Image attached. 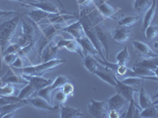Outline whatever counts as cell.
<instances>
[{"instance_id": "5bb4252c", "label": "cell", "mask_w": 158, "mask_h": 118, "mask_svg": "<svg viewBox=\"0 0 158 118\" xmlns=\"http://www.w3.org/2000/svg\"><path fill=\"white\" fill-rule=\"evenodd\" d=\"M26 102L30 106H33L36 109H40V110L44 111H52V110H57L59 108V105L57 106H52V104L49 103L47 100H45L44 98L40 96H33L27 99Z\"/></svg>"}, {"instance_id": "f546056e", "label": "cell", "mask_w": 158, "mask_h": 118, "mask_svg": "<svg viewBox=\"0 0 158 118\" xmlns=\"http://www.w3.org/2000/svg\"><path fill=\"white\" fill-rule=\"evenodd\" d=\"M158 116L157 109V101L154 102L153 105L148 107L142 109L139 113V117L144 118H156Z\"/></svg>"}, {"instance_id": "4fadbf2b", "label": "cell", "mask_w": 158, "mask_h": 118, "mask_svg": "<svg viewBox=\"0 0 158 118\" xmlns=\"http://www.w3.org/2000/svg\"><path fill=\"white\" fill-rule=\"evenodd\" d=\"M61 49L58 48L57 46H56V39H54L53 41L50 42L43 49L41 53L39 54L40 63L46 62V61H48L50 60H52V59L57 58L58 54H59V51Z\"/></svg>"}, {"instance_id": "f6af8a7d", "label": "cell", "mask_w": 158, "mask_h": 118, "mask_svg": "<svg viewBox=\"0 0 158 118\" xmlns=\"http://www.w3.org/2000/svg\"><path fill=\"white\" fill-rule=\"evenodd\" d=\"M0 118H1V114H0Z\"/></svg>"}, {"instance_id": "5b68a950", "label": "cell", "mask_w": 158, "mask_h": 118, "mask_svg": "<svg viewBox=\"0 0 158 118\" xmlns=\"http://www.w3.org/2000/svg\"><path fill=\"white\" fill-rule=\"evenodd\" d=\"M69 81H70V79L67 78V77L62 75L58 76L54 81H52L50 85L43 88V89L40 90L39 91H37V93L36 95L37 96L42 97L43 98H44L45 100H47L49 103L52 104V96L53 91H56V89L60 88L63 84H66L67 82H69Z\"/></svg>"}, {"instance_id": "30bf717a", "label": "cell", "mask_w": 158, "mask_h": 118, "mask_svg": "<svg viewBox=\"0 0 158 118\" xmlns=\"http://www.w3.org/2000/svg\"><path fill=\"white\" fill-rule=\"evenodd\" d=\"M107 101L109 109H115L121 114V117H123V115L127 110V106L129 105V102L124 98L120 94L117 92L115 95L109 98Z\"/></svg>"}, {"instance_id": "f1b7e54d", "label": "cell", "mask_w": 158, "mask_h": 118, "mask_svg": "<svg viewBox=\"0 0 158 118\" xmlns=\"http://www.w3.org/2000/svg\"><path fill=\"white\" fill-rule=\"evenodd\" d=\"M141 110H142V109L140 108V106H138V104L137 103L135 99L130 101L127 111L126 110L123 115V117H139V113H140Z\"/></svg>"}, {"instance_id": "4316f807", "label": "cell", "mask_w": 158, "mask_h": 118, "mask_svg": "<svg viewBox=\"0 0 158 118\" xmlns=\"http://www.w3.org/2000/svg\"><path fill=\"white\" fill-rule=\"evenodd\" d=\"M156 12V1L153 0V3L149 10L145 14L143 19V29H146L149 25L152 24L153 19L155 18Z\"/></svg>"}, {"instance_id": "d4e9b609", "label": "cell", "mask_w": 158, "mask_h": 118, "mask_svg": "<svg viewBox=\"0 0 158 118\" xmlns=\"http://www.w3.org/2000/svg\"><path fill=\"white\" fill-rule=\"evenodd\" d=\"M138 93H139V96H138V106H140L141 109H145V108L148 107V106L153 105L155 102H153L152 98L150 97V95L146 92V91L144 89V88L141 87L139 88V91H138Z\"/></svg>"}, {"instance_id": "8992f818", "label": "cell", "mask_w": 158, "mask_h": 118, "mask_svg": "<svg viewBox=\"0 0 158 118\" xmlns=\"http://www.w3.org/2000/svg\"><path fill=\"white\" fill-rule=\"evenodd\" d=\"M58 37L56 39V46H57L58 48H64L66 50H69V51L72 52V53H76L81 58H83L85 57V53L81 44L77 42V40H76L74 38H71V39H64L63 36H60V38H59V39L57 40Z\"/></svg>"}, {"instance_id": "9c48e42d", "label": "cell", "mask_w": 158, "mask_h": 118, "mask_svg": "<svg viewBox=\"0 0 158 118\" xmlns=\"http://www.w3.org/2000/svg\"><path fill=\"white\" fill-rule=\"evenodd\" d=\"M95 8L98 14L104 18V20L116 19V14L120 11L122 8L114 7L108 2V0H101L99 4L95 6Z\"/></svg>"}, {"instance_id": "7c38bea8", "label": "cell", "mask_w": 158, "mask_h": 118, "mask_svg": "<svg viewBox=\"0 0 158 118\" xmlns=\"http://www.w3.org/2000/svg\"><path fill=\"white\" fill-rule=\"evenodd\" d=\"M135 51L142 59H151L157 57V53L155 52L149 45L141 41L135 40L132 43Z\"/></svg>"}, {"instance_id": "44dd1931", "label": "cell", "mask_w": 158, "mask_h": 118, "mask_svg": "<svg viewBox=\"0 0 158 118\" xmlns=\"http://www.w3.org/2000/svg\"><path fill=\"white\" fill-rule=\"evenodd\" d=\"M59 116L61 118H77L84 116L80 109L59 105Z\"/></svg>"}, {"instance_id": "484cf974", "label": "cell", "mask_w": 158, "mask_h": 118, "mask_svg": "<svg viewBox=\"0 0 158 118\" xmlns=\"http://www.w3.org/2000/svg\"><path fill=\"white\" fill-rule=\"evenodd\" d=\"M76 2L78 7L79 18L83 15L87 14L89 12L92 10L91 8L93 6H95L96 5L95 0H76Z\"/></svg>"}, {"instance_id": "b9f144b4", "label": "cell", "mask_w": 158, "mask_h": 118, "mask_svg": "<svg viewBox=\"0 0 158 118\" xmlns=\"http://www.w3.org/2000/svg\"><path fill=\"white\" fill-rule=\"evenodd\" d=\"M18 15L16 11H6L0 10V19H4L6 18H12Z\"/></svg>"}, {"instance_id": "8d00e7d4", "label": "cell", "mask_w": 158, "mask_h": 118, "mask_svg": "<svg viewBox=\"0 0 158 118\" xmlns=\"http://www.w3.org/2000/svg\"><path fill=\"white\" fill-rule=\"evenodd\" d=\"M119 81V80H118ZM146 81L145 79L142 78V77H127L123 80H121V82L125 84H127L130 86L137 87V88H140L142 83Z\"/></svg>"}, {"instance_id": "74e56055", "label": "cell", "mask_w": 158, "mask_h": 118, "mask_svg": "<svg viewBox=\"0 0 158 118\" xmlns=\"http://www.w3.org/2000/svg\"><path fill=\"white\" fill-rule=\"evenodd\" d=\"M59 89L61 90L63 93L67 95V96L71 97V96H73V95H74V84H72L70 81H69V82H67L66 84H63V86L59 88Z\"/></svg>"}, {"instance_id": "603a6c76", "label": "cell", "mask_w": 158, "mask_h": 118, "mask_svg": "<svg viewBox=\"0 0 158 118\" xmlns=\"http://www.w3.org/2000/svg\"><path fill=\"white\" fill-rule=\"evenodd\" d=\"M77 42L81 44L85 53H89V54L94 55V57H97V55H99V53L97 49H96L95 46L94 45V43H92L89 38L86 35L84 37L81 38V39L77 40Z\"/></svg>"}, {"instance_id": "1f68e13d", "label": "cell", "mask_w": 158, "mask_h": 118, "mask_svg": "<svg viewBox=\"0 0 158 118\" xmlns=\"http://www.w3.org/2000/svg\"><path fill=\"white\" fill-rule=\"evenodd\" d=\"M134 65L135 66L144 67V68L149 69L153 70V71L156 73L158 68L157 57H154V58L151 59H142L139 61L135 63Z\"/></svg>"}, {"instance_id": "cb8c5ba5", "label": "cell", "mask_w": 158, "mask_h": 118, "mask_svg": "<svg viewBox=\"0 0 158 118\" xmlns=\"http://www.w3.org/2000/svg\"><path fill=\"white\" fill-rule=\"evenodd\" d=\"M82 59L83 65L91 73H93L101 65L99 64L98 61L97 60L96 57H94L92 54H89V53H85V57Z\"/></svg>"}, {"instance_id": "7402d4cb", "label": "cell", "mask_w": 158, "mask_h": 118, "mask_svg": "<svg viewBox=\"0 0 158 118\" xmlns=\"http://www.w3.org/2000/svg\"><path fill=\"white\" fill-rule=\"evenodd\" d=\"M27 104L25 100H20L17 102H10V103L6 104L3 106H0V114H1V118L3 117L6 114L10 113H15V111L18 110L20 108L23 107Z\"/></svg>"}, {"instance_id": "ee69618b", "label": "cell", "mask_w": 158, "mask_h": 118, "mask_svg": "<svg viewBox=\"0 0 158 118\" xmlns=\"http://www.w3.org/2000/svg\"><path fill=\"white\" fill-rule=\"evenodd\" d=\"M56 1H57V2H59V5L61 6V7H62V8H64V7H63V2H62L61 1H60V0H56Z\"/></svg>"}, {"instance_id": "3957f363", "label": "cell", "mask_w": 158, "mask_h": 118, "mask_svg": "<svg viewBox=\"0 0 158 118\" xmlns=\"http://www.w3.org/2000/svg\"><path fill=\"white\" fill-rule=\"evenodd\" d=\"M22 34L15 38V41L18 42L23 47L32 41H36V36L40 34L39 25L32 22L28 16L22 18Z\"/></svg>"}, {"instance_id": "ab89813d", "label": "cell", "mask_w": 158, "mask_h": 118, "mask_svg": "<svg viewBox=\"0 0 158 118\" xmlns=\"http://www.w3.org/2000/svg\"><path fill=\"white\" fill-rule=\"evenodd\" d=\"M58 90H59V91L56 92V95H55V98H56V100L57 101L58 105H64V104L67 102L68 96H67V95H65L59 88Z\"/></svg>"}, {"instance_id": "e0dca14e", "label": "cell", "mask_w": 158, "mask_h": 118, "mask_svg": "<svg viewBox=\"0 0 158 118\" xmlns=\"http://www.w3.org/2000/svg\"><path fill=\"white\" fill-rule=\"evenodd\" d=\"M93 74L96 75L97 77L101 79V81L107 83L114 88L116 85V77H115V73L106 67H102L101 65L98 67L97 69H96L93 73Z\"/></svg>"}, {"instance_id": "8fae6325", "label": "cell", "mask_w": 158, "mask_h": 118, "mask_svg": "<svg viewBox=\"0 0 158 118\" xmlns=\"http://www.w3.org/2000/svg\"><path fill=\"white\" fill-rule=\"evenodd\" d=\"M111 39L118 44L126 43L134 36L131 29L123 26H117L115 29L110 31Z\"/></svg>"}, {"instance_id": "d6986e66", "label": "cell", "mask_w": 158, "mask_h": 118, "mask_svg": "<svg viewBox=\"0 0 158 118\" xmlns=\"http://www.w3.org/2000/svg\"><path fill=\"white\" fill-rule=\"evenodd\" d=\"M24 78H25L28 81V82L32 85L37 91L46 88L48 85H50L52 83V80L46 79L44 77H36V76H26L22 75Z\"/></svg>"}, {"instance_id": "60d3db41", "label": "cell", "mask_w": 158, "mask_h": 118, "mask_svg": "<svg viewBox=\"0 0 158 118\" xmlns=\"http://www.w3.org/2000/svg\"><path fill=\"white\" fill-rule=\"evenodd\" d=\"M13 69H22L23 67L26 66V65H25V61H24V59L22 58L21 56L18 55L17 57V58L15 59V61L12 63V65H10Z\"/></svg>"}, {"instance_id": "f35d334b", "label": "cell", "mask_w": 158, "mask_h": 118, "mask_svg": "<svg viewBox=\"0 0 158 118\" xmlns=\"http://www.w3.org/2000/svg\"><path fill=\"white\" fill-rule=\"evenodd\" d=\"M18 56V53H10V54H4L2 55V61L6 65L10 66L12 63L15 61V59Z\"/></svg>"}, {"instance_id": "d590c367", "label": "cell", "mask_w": 158, "mask_h": 118, "mask_svg": "<svg viewBox=\"0 0 158 118\" xmlns=\"http://www.w3.org/2000/svg\"><path fill=\"white\" fill-rule=\"evenodd\" d=\"M158 34V27L156 25H149L146 29H144V36L149 41H152L156 37Z\"/></svg>"}, {"instance_id": "ba28073f", "label": "cell", "mask_w": 158, "mask_h": 118, "mask_svg": "<svg viewBox=\"0 0 158 118\" xmlns=\"http://www.w3.org/2000/svg\"><path fill=\"white\" fill-rule=\"evenodd\" d=\"M108 108L107 101H97L90 99L88 105V112L90 116L95 118H107L108 116Z\"/></svg>"}, {"instance_id": "d6a6232c", "label": "cell", "mask_w": 158, "mask_h": 118, "mask_svg": "<svg viewBox=\"0 0 158 118\" xmlns=\"http://www.w3.org/2000/svg\"><path fill=\"white\" fill-rule=\"evenodd\" d=\"M0 96L13 97L18 96L17 95L16 84H6L3 87L0 88Z\"/></svg>"}, {"instance_id": "7a4b0ae2", "label": "cell", "mask_w": 158, "mask_h": 118, "mask_svg": "<svg viewBox=\"0 0 158 118\" xmlns=\"http://www.w3.org/2000/svg\"><path fill=\"white\" fill-rule=\"evenodd\" d=\"M67 62V60H64V59L56 58L46 61V62H41L39 64L32 65H28L22 69H13L20 75L43 77L45 73L53 71L56 67Z\"/></svg>"}, {"instance_id": "ac0fdd59", "label": "cell", "mask_w": 158, "mask_h": 118, "mask_svg": "<svg viewBox=\"0 0 158 118\" xmlns=\"http://www.w3.org/2000/svg\"><path fill=\"white\" fill-rule=\"evenodd\" d=\"M62 31L67 32L70 35H71L72 38L75 39L76 40L81 39V38L84 37L86 35L85 32L84 28H83L80 20L69 25H66L65 27L63 28Z\"/></svg>"}, {"instance_id": "6da1fadb", "label": "cell", "mask_w": 158, "mask_h": 118, "mask_svg": "<svg viewBox=\"0 0 158 118\" xmlns=\"http://www.w3.org/2000/svg\"><path fill=\"white\" fill-rule=\"evenodd\" d=\"M19 15L12 17L10 19L3 22H0V50L2 55L4 50L13 42V39L16 38L17 31L19 26Z\"/></svg>"}, {"instance_id": "2e32d148", "label": "cell", "mask_w": 158, "mask_h": 118, "mask_svg": "<svg viewBox=\"0 0 158 118\" xmlns=\"http://www.w3.org/2000/svg\"><path fill=\"white\" fill-rule=\"evenodd\" d=\"M55 14H56L46 12V11L42 10L36 9V8H34V9L32 10L31 11L25 14L26 16L29 17L32 22L38 25H43L46 21L52 18Z\"/></svg>"}, {"instance_id": "4dcf8cb0", "label": "cell", "mask_w": 158, "mask_h": 118, "mask_svg": "<svg viewBox=\"0 0 158 118\" xmlns=\"http://www.w3.org/2000/svg\"><path fill=\"white\" fill-rule=\"evenodd\" d=\"M152 3V0H134V9L141 15L144 14L150 8Z\"/></svg>"}, {"instance_id": "ffe728a7", "label": "cell", "mask_w": 158, "mask_h": 118, "mask_svg": "<svg viewBox=\"0 0 158 118\" xmlns=\"http://www.w3.org/2000/svg\"><path fill=\"white\" fill-rule=\"evenodd\" d=\"M2 81L5 84H19V85H26L28 84V81L24 78L22 75L17 73L16 72L12 69H10L8 72L2 78Z\"/></svg>"}, {"instance_id": "83f0119b", "label": "cell", "mask_w": 158, "mask_h": 118, "mask_svg": "<svg viewBox=\"0 0 158 118\" xmlns=\"http://www.w3.org/2000/svg\"><path fill=\"white\" fill-rule=\"evenodd\" d=\"M36 93H37V91L29 83H28L19 91V93L18 95V98L19 100H27V99H29L31 97L35 96Z\"/></svg>"}, {"instance_id": "9a60e30c", "label": "cell", "mask_w": 158, "mask_h": 118, "mask_svg": "<svg viewBox=\"0 0 158 118\" xmlns=\"http://www.w3.org/2000/svg\"><path fill=\"white\" fill-rule=\"evenodd\" d=\"M115 88L117 92L120 94L124 98H126L128 102L134 100L135 99L134 96H135V93L138 92L139 91V88L130 86L127 84H123L120 81H118V79H116V85L115 86Z\"/></svg>"}, {"instance_id": "836d02e7", "label": "cell", "mask_w": 158, "mask_h": 118, "mask_svg": "<svg viewBox=\"0 0 158 118\" xmlns=\"http://www.w3.org/2000/svg\"><path fill=\"white\" fill-rule=\"evenodd\" d=\"M115 59H116L117 65H127L131 60V54H130L127 47H125L122 50L118 52L115 57Z\"/></svg>"}, {"instance_id": "7bdbcfd3", "label": "cell", "mask_w": 158, "mask_h": 118, "mask_svg": "<svg viewBox=\"0 0 158 118\" xmlns=\"http://www.w3.org/2000/svg\"><path fill=\"white\" fill-rule=\"evenodd\" d=\"M108 117H109V118H119V117H121V114L118 113V111L115 110V109H109V111H108Z\"/></svg>"}, {"instance_id": "277c9868", "label": "cell", "mask_w": 158, "mask_h": 118, "mask_svg": "<svg viewBox=\"0 0 158 118\" xmlns=\"http://www.w3.org/2000/svg\"><path fill=\"white\" fill-rule=\"evenodd\" d=\"M104 22H101L100 23L96 24L94 25V28H95V32L96 34H97V39H98L99 42L101 43V44L102 45L104 52H105L104 57H105L106 61H108L110 50L111 48V41H114V40L111 39L110 30H108L107 28L103 26Z\"/></svg>"}, {"instance_id": "52a82bcc", "label": "cell", "mask_w": 158, "mask_h": 118, "mask_svg": "<svg viewBox=\"0 0 158 118\" xmlns=\"http://www.w3.org/2000/svg\"><path fill=\"white\" fill-rule=\"evenodd\" d=\"M19 2L22 3L24 6L36 8V9L42 10L46 12L52 13V14L62 13L59 10L58 6L48 0H20Z\"/></svg>"}, {"instance_id": "e575fe53", "label": "cell", "mask_w": 158, "mask_h": 118, "mask_svg": "<svg viewBox=\"0 0 158 118\" xmlns=\"http://www.w3.org/2000/svg\"><path fill=\"white\" fill-rule=\"evenodd\" d=\"M141 16H128L120 18L117 22L118 26H123V27L131 28L135 25L137 22L140 20Z\"/></svg>"}]
</instances>
